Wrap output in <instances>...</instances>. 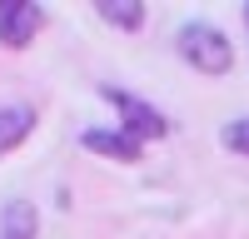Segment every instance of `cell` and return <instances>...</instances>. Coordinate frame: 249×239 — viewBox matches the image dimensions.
I'll use <instances>...</instances> for the list:
<instances>
[{
    "label": "cell",
    "instance_id": "cell-2",
    "mask_svg": "<svg viewBox=\"0 0 249 239\" xmlns=\"http://www.w3.org/2000/svg\"><path fill=\"white\" fill-rule=\"evenodd\" d=\"M105 100L120 110V130L130 135V139H140V145H150V139H164L170 135V115L164 110H155L150 100H140V95H130V90H105Z\"/></svg>",
    "mask_w": 249,
    "mask_h": 239
},
{
    "label": "cell",
    "instance_id": "cell-9",
    "mask_svg": "<svg viewBox=\"0 0 249 239\" xmlns=\"http://www.w3.org/2000/svg\"><path fill=\"white\" fill-rule=\"evenodd\" d=\"M244 25H249V5H244Z\"/></svg>",
    "mask_w": 249,
    "mask_h": 239
},
{
    "label": "cell",
    "instance_id": "cell-8",
    "mask_svg": "<svg viewBox=\"0 0 249 239\" xmlns=\"http://www.w3.org/2000/svg\"><path fill=\"white\" fill-rule=\"evenodd\" d=\"M219 139H224V150H230V154H249V115L230 120V125L219 130Z\"/></svg>",
    "mask_w": 249,
    "mask_h": 239
},
{
    "label": "cell",
    "instance_id": "cell-7",
    "mask_svg": "<svg viewBox=\"0 0 249 239\" xmlns=\"http://www.w3.org/2000/svg\"><path fill=\"white\" fill-rule=\"evenodd\" d=\"M95 15L105 20L110 30H140L144 25V5H140V0H100Z\"/></svg>",
    "mask_w": 249,
    "mask_h": 239
},
{
    "label": "cell",
    "instance_id": "cell-3",
    "mask_svg": "<svg viewBox=\"0 0 249 239\" xmlns=\"http://www.w3.org/2000/svg\"><path fill=\"white\" fill-rule=\"evenodd\" d=\"M40 30H45V5H35V0L0 5V45H5V50H25V45H35Z\"/></svg>",
    "mask_w": 249,
    "mask_h": 239
},
{
    "label": "cell",
    "instance_id": "cell-5",
    "mask_svg": "<svg viewBox=\"0 0 249 239\" xmlns=\"http://www.w3.org/2000/svg\"><path fill=\"white\" fill-rule=\"evenodd\" d=\"M35 135V105H0V159Z\"/></svg>",
    "mask_w": 249,
    "mask_h": 239
},
{
    "label": "cell",
    "instance_id": "cell-4",
    "mask_svg": "<svg viewBox=\"0 0 249 239\" xmlns=\"http://www.w3.org/2000/svg\"><path fill=\"white\" fill-rule=\"evenodd\" d=\"M80 145H85L90 154H105V159H120V165H135V159L144 154V145H140V139H130L124 130H105V125L85 130V135H80Z\"/></svg>",
    "mask_w": 249,
    "mask_h": 239
},
{
    "label": "cell",
    "instance_id": "cell-1",
    "mask_svg": "<svg viewBox=\"0 0 249 239\" xmlns=\"http://www.w3.org/2000/svg\"><path fill=\"white\" fill-rule=\"evenodd\" d=\"M175 55H179L190 70H199V75H230V70H234V45H230V35L214 30V25H204V20L179 25Z\"/></svg>",
    "mask_w": 249,
    "mask_h": 239
},
{
    "label": "cell",
    "instance_id": "cell-6",
    "mask_svg": "<svg viewBox=\"0 0 249 239\" xmlns=\"http://www.w3.org/2000/svg\"><path fill=\"white\" fill-rule=\"evenodd\" d=\"M40 234V214L30 199H5L0 205V239H35Z\"/></svg>",
    "mask_w": 249,
    "mask_h": 239
}]
</instances>
